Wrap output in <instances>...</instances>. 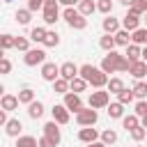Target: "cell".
<instances>
[{"label":"cell","instance_id":"ba28073f","mask_svg":"<svg viewBox=\"0 0 147 147\" xmlns=\"http://www.w3.org/2000/svg\"><path fill=\"white\" fill-rule=\"evenodd\" d=\"M41 78L48 80V83L57 80V78H60V67H57L55 62H44V64H41Z\"/></svg>","mask_w":147,"mask_h":147},{"label":"cell","instance_id":"7402d4cb","mask_svg":"<svg viewBox=\"0 0 147 147\" xmlns=\"http://www.w3.org/2000/svg\"><path fill=\"white\" fill-rule=\"evenodd\" d=\"M131 44H138V46H147V28H138L131 32Z\"/></svg>","mask_w":147,"mask_h":147},{"label":"cell","instance_id":"f1b7e54d","mask_svg":"<svg viewBox=\"0 0 147 147\" xmlns=\"http://www.w3.org/2000/svg\"><path fill=\"white\" fill-rule=\"evenodd\" d=\"M57 44H60V34H57L55 30H48L46 37H44V46H46V48H55Z\"/></svg>","mask_w":147,"mask_h":147},{"label":"cell","instance_id":"d6a6232c","mask_svg":"<svg viewBox=\"0 0 147 147\" xmlns=\"http://www.w3.org/2000/svg\"><path fill=\"white\" fill-rule=\"evenodd\" d=\"M16 147H39L34 136H18L16 138Z\"/></svg>","mask_w":147,"mask_h":147},{"label":"cell","instance_id":"cb8c5ba5","mask_svg":"<svg viewBox=\"0 0 147 147\" xmlns=\"http://www.w3.org/2000/svg\"><path fill=\"white\" fill-rule=\"evenodd\" d=\"M28 115L32 117V119H39L41 115H44V103L41 101H32V103H28Z\"/></svg>","mask_w":147,"mask_h":147},{"label":"cell","instance_id":"d590c367","mask_svg":"<svg viewBox=\"0 0 147 147\" xmlns=\"http://www.w3.org/2000/svg\"><path fill=\"white\" fill-rule=\"evenodd\" d=\"M133 99H136V94H133V90H122L119 94H117V101L119 103H124V106H129V103H133Z\"/></svg>","mask_w":147,"mask_h":147},{"label":"cell","instance_id":"44dd1931","mask_svg":"<svg viewBox=\"0 0 147 147\" xmlns=\"http://www.w3.org/2000/svg\"><path fill=\"white\" fill-rule=\"evenodd\" d=\"M126 60H129V62L142 60V48H140L138 44H129V46H126Z\"/></svg>","mask_w":147,"mask_h":147},{"label":"cell","instance_id":"91938a15","mask_svg":"<svg viewBox=\"0 0 147 147\" xmlns=\"http://www.w3.org/2000/svg\"><path fill=\"white\" fill-rule=\"evenodd\" d=\"M138 147H142V145H138Z\"/></svg>","mask_w":147,"mask_h":147},{"label":"cell","instance_id":"11a10c76","mask_svg":"<svg viewBox=\"0 0 147 147\" xmlns=\"http://www.w3.org/2000/svg\"><path fill=\"white\" fill-rule=\"evenodd\" d=\"M2 57H5V51H2V48H0V60H2Z\"/></svg>","mask_w":147,"mask_h":147},{"label":"cell","instance_id":"ee69618b","mask_svg":"<svg viewBox=\"0 0 147 147\" xmlns=\"http://www.w3.org/2000/svg\"><path fill=\"white\" fill-rule=\"evenodd\" d=\"M28 9L34 14V11H41L44 9V0H28Z\"/></svg>","mask_w":147,"mask_h":147},{"label":"cell","instance_id":"8992f818","mask_svg":"<svg viewBox=\"0 0 147 147\" xmlns=\"http://www.w3.org/2000/svg\"><path fill=\"white\" fill-rule=\"evenodd\" d=\"M23 62H25L28 67L44 64V62H46V51H44V48H30V51H25V55H23Z\"/></svg>","mask_w":147,"mask_h":147},{"label":"cell","instance_id":"ffe728a7","mask_svg":"<svg viewBox=\"0 0 147 147\" xmlns=\"http://www.w3.org/2000/svg\"><path fill=\"white\" fill-rule=\"evenodd\" d=\"M87 80L85 78H80V76H76V78H71L69 80V92H76V94H80V92H85L87 90Z\"/></svg>","mask_w":147,"mask_h":147},{"label":"cell","instance_id":"603a6c76","mask_svg":"<svg viewBox=\"0 0 147 147\" xmlns=\"http://www.w3.org/2000/svg\"><path fill=\"white\" fill-rule=\"evenodd\" d=\"M113 37H115V44H117V46H129V44H131V32L124 30V28H119Z\"/></svg>","mask_w":147,"mask_h":147},{"label":"cell","instance_id":"74e56055","mask_svg":"<svg viewBox=\"0 0 147 147\" xmlns=\"http://www.w3.org/2000/svg\"><path fill=\"white\" fill-rule=\"evenodd\" d=\"M99 138H101V142H103V145H113V142H117V131L106 129V131H103Z\"/></svg>","mask_w":147,"mask_h":147},{"label":"cell","instance_id":"f6af8a7d","mask_svg":"<svg viewBox=\"0 0 147 147\" xmlns=\"http://www.w3.org/2000/svg\"><path fill=\"white\" fill-rule=\"evenodd\" d=\"M9 71H11V62H9L7 57H2V60H0V76L9 74Z\"/></svg>","mask_w":147,"mask_h":147},{"label":"cell","instance_id":"681fc988","mask_svg":"<svg viewBox=\"0 0 147 147\" xmlns=\"http://www.w3.org/2000/svg\"><path fill=\"white\" fill-rule=\"evenodd\" d=\"M87 147H108V145H103V142H101V140H94V142H90V145H87Z\"/></svg>","mask_w":147,"mask_h":147},{"label":"cell","instance_id":"8d00e7d4","mask_svg":"<svg viewBox=\"0 0 147 147\" xmlns=\"http://www.w3.org/2000/svg\"><path fill=\"white\" fill-rule=\"evenodd\" d=\"M129 11H133V14H138V16H145V14H147V0H136V2L129 7Z\"/></svg>","mask_w":147,"mask_h":147},{"label":"cell","instance_id":"816d5d0a","mask_svg":"<svg viewBox=\"0 0 147 147\" xmlns=\"http://www.w3.org/2000/svg\"><path fill=\"white\" fill-rule=\"evenodd\" d=\"M46 5H57V0H44V7Z\"/></svg>","mask_w":147,"mask_h":147},{"label":"cell","instance_id":"9c48e42d","mask_svg":"<svg viewBox=\"0 0 147 147\" xmlns=\"http://www.w3.org/2000/svg\"><path fill=\"white\" fill-rule=\"evenodd\" d=\"M44 136H46V138H51L55 145H60V140H62V133H60V124H57L55 119L46 122V124H44Z\"/></svg>","mask_w":147,"mask_h":147},{"label":"cell","instance_id":"c3c4849f","mask_svg":"<svg viewBox=\"0 0 147 147\" xmlns=\"http://www.w3.org/2000/svg\"><path fill=\"white\" fill-rule=\"evenodd\" d=\"M5 124H7V110L0 108V126H5Z\"/></svg>","mask_w":147,"mask_h":147},{"label":"cell","instance_id":"7bdbcfd3","mask_svg":"<svg viewBox=\"0 0 147 147\" xmlns=\"http://www.w3.org/2000/svg\"><path fill=\"white\" fill-rule=\"evenodd\" d=\"M138 117H145L147 115V101L145 99H138V103H136V110H133Z\"/></svg>","mask_w":147,"mask_h":147},{"label":"cell","instance_id":"d4e9b609","mask_svg":"<svg viewBox=\"0 0 147 147\" xmlns=\"http://www.w3.org/2000/svg\"><path fill=\"white\" fill-rule=\"evenodd\" d=\"M78 11H80L83 16H90V14L96 11V2H94V0H80V2H78Z\"/></svg>","mask_w":147,"mask_h":147},{"label":"cell","instance_id":"f907efd6","mask_svg":"<svg viewBox=\"0 0 147 147\" xmlns=\"http://www.w3.org/2000/svg\"><path fill=\"white\" fill-rule=\"evenodd\" d=\"M119 2H122V5H124V7H131V5H133V2H136V0H119Z\"/></svg>","mask_w":147,"mask_h":147},{"label":"cell","instance_id":"8fae6325","mask_svg":"<svg viewBox=\"0 0 147 147\" xmlns=\"http://www.w3.org/2000/svg\"><path fill=\"white\" fill-rule=\"evenodd\" d=\"M64 106H67L69 113H78V110L83 108V99H80V94H76V92H67V94H64Z\"/></svg>","mask_w":147,"mask_h":147},{"label":"cell","instance_id":"f35d334b","mask_svg":"<svg viewBox=\"0 0 147 147\" xmlns=\"http://www.w3.org/2000/svg\"><path fill=\"white\" fill-rule=\"evenodd\" d=\"M14 48L16 51H30V37H16V41H14Z\"/></svg>","mask_w":147,"mask_h":147},{"label":"cell","instance_id":"b9f144b4","mask_svg":"<svg viewBox=\"0 0 147 147\" xmlns=\"http://www.w3.org/2000/svg\"><path fill=\"white\" fill-rule=\"evenodd\" d=\"M14 41H16V37H11V34H0V48H2V51L14 48Z\"/></svg>","mask_w":147,"mask_h":147},{"label":"cell","instance_id":"bcb514c9","mask_svg":"<svg viewBox=\"0 0 147 147\" xmlns=\"http://www.w3.org/2000/svg\"><path fill=\"white\" fill-rule=\"evenodd\" d=\"M37 142H39V147H55V142H53L51 138H46V136H41Z\"/></svg>","mask_w":147,"mask_h":147},{"label":"cell","instance_id":"7dc6e473","mask_svg":"<svg viewBox=\"0 0 147 147\" xmlns=\"http://www.w3.org/2000/svg\"><path fill=\"white\" fill-rule=\"evenodd\" d=\"M60 5H64V7H74V5H78L80 0H57Z\"/></svg>","mask_w":147,"mask_h":147},{"label":"cell","instance_id":"4dcf8cb0","mask_svg":"<svg viewBox=\"0 0 147 147\" xmlns=\"http://www.w3.org/2000/svg\"><path fill=\"white\" fill-rule=\"evenodd\" d=\"M53 92H55V94H67V92H69V80L62 78V76H60L57 80H53Z\"/></svg>","mask_w":147,"mask_h":147},{"label":"cell","instance_id":"ab89813d","mask_svg":"<svg viewBox=\"0 0 147 147\" xmlns=\"http://www.w3.org/2000/svg\"><path fill=\"white\" fill-rule=\"evenodd\" d=\"M129 133H131V138H133L136 142H140V140H142V138L147 136V129H145L142 124H138V126H136V129H131Z\"/></svg>","mask_w":147,"mask_h":147},{"label":"cell","instance_id":"5b68a950","mask_svg":"<svg viewBox=\"0 0 147 147\" xmlns=\"http://www.w3.org/2000/svg\"><path fill=\"white\" fill-rule=\"evenodd\" d=\"M96 119H99V113H96L94 108H85V106H83V108L76 113V122H78V126H94Z\"/></svg>","mask_w":147,"mask_h":147},{"label":"cell","instance_id":"9f6ffc18","mask_svg":"<svg viewBox=\"0 0 147 147\" xmlns=\"http://www.w3.org/2000/svg\"><path fill=\"white\" fill-rule=\"evenodd\" d=\"M2 94H5V87H2V85H0V96H2Z\"/></svg>","mask_w":147,"mask_h":147},{"label":"cell","instance_id":"7c38bea8","mask_svg":"<svg viewBox=\"0 0 147 147\" xmlns=\"http://www.w3.org/2000/svg\"><path fill=\"white\" fill-rule=\"evenodd\" d=\"M140 21H142V18H140L138 14L126 11V16L122 18V28H124V30H129V32H133V30H138V28H140Z\"/></svg>","mask_w":147,"mask_h":147},{"label":"cell","instance_id":"f546056e","mask_svg":"<svg viewBox=\"0 0 147 147\" xmlns=\"http://www.w3.org/2000/svg\"><path fill=\"white\" fill-rule=\"evenodd\" d=\"M99 46H101V48H103L106 53H108V51H115V48H117V44H115V37H113V34H103V37L99 39Z\"/></svg>","mask_w":147,"mask_h":147},{"label":"cell","instance_id":"3957f363","mask_svg":"<svg viewBox=\"0 0 147 147\" xmlns=\"http://www.w3.org/2000/svg\"><path fill=\"white\" fill-rule=\"evenodd\" d=\"M62 18H64L67 25L74 28V30H85V28H87V16H83V14H80L78 9H74V7H64Z\"/></svg>","mask_w":147,"mask_h":147},{"label":"cell","instance_id":"6f0895ef","mask_svg":"<svg viewBox=\"0 0 147 147\" xmlns=\"http://www.w3.org/2000/svg\"><path fill=\"white\" fill-rule=\"evenodd\" d=\"M2 2H14V0H2Z\"/></svg>","mask_w":147,"mask_h":147},{"label":"cell","instance_id":"60d3db41","mask_svg":"<svg viewBox=\"0 0 147 147\" xmlns=\"http://www.w3.org/2000/svg\"><path fill=\"white\" fill-rule=\"evenodd\" d=\"M96 11H101V14H113V0H99L96 2Z\"/></svg>","mask_w":147,"mask_h":147},{"label":"cell","instance_id":"e0dca14e","mask_svg":"<svg viewBox=\"0 0 147 147\" xmlns=\"http://www.w3.org/2000/svg\"><path fill=\"white\" fill-rule=\"evenodd\" d=\"M78 69H80V67H76L74 62H64V64H60V76L67 78V80H71V78L78 76Z\"/></svg>","mask_w":147,"mask_h":147},{"label":"cell","instance_id":"277c9868","mask_svg":"<svg viewBox=\"0 0 147 147\" xmlns=\"http://www.w3.org/2000/svg\"><path fill=\"white\" fill-rule=\"evenodd\" d=\"M87 103H90V108H94V110H99V108H106L108 103H110V92L108 90H94V92H90V99H87Z\"/></svg>","mask_w":147,"mask_h":147},{"label":"cell","instance_id":"52a82bcc","mask_svg":"<svg viewBox=\"0 0 147 147\" xmlns=\"http://www.w3.org/2000/svg\"><path fill=\"white\" fill-rule=\"evenodd\" d=\"M51 115H53V119H55L57 124H69V119H71V113L67 110L64 103H55V106L51 108Z\"/></svg>","mask_w":147,"mask_h":147},{"label":"cell","instance_id":"6da1fadb","mask_svg":"<svg viewBox=\"0 0 147 147\" xmlns=\"http://www.w3.org/2000/svg\"><path fill=\"white\" fill-rule=\"evenodd\" d=\"M103 74H117V71H129L131 69V62L126 60V55L117 53V51H108L101 60V67H99Z\"/></svg>","mask_w":147,"mask_h":147},{"label":"cell","instance_id":"83f0119b","mask_svg":"<svg viewBox=\"0 0 147 147\" xmlns=\"http://www.w3.org/2000/svg\"><path fill=\"white\" fill-rule=\"evenodd\" d=\"M106 90H108L110 94H119V92L124 90V80H122V78H108Z\"/></svg>","mask_w":147,"mask_h":147},{"label":"cell","instance_id":"836d02e7","mask_svg":"<svg viewBox=\"0 0 147 147\" xmlns=\"http://www.w3.org/2000/svg\"><path fill=\"white\" fill-rule=\"evenodd\" d=\"M122 124H124L126 131H131V129H136V126L140 124V117H138L136 113H133V115H124V117H122Z\"/></svg>","mask_w":147,"mask_h":147},{"label":"cell","instance_id":"9a60e30c","mask_svg":"<svg viewBox=\"0 0 147 147\" xmlns=\"http://www.w3.org/2000/svg\"><path fill=\"white\" fill-rule=\"evenodd\" d=\"M21 131H23V124H21V119H7V124H5V133L9 136V138H18L21 136Z\"/></svg>","mask_w":147,"mask_h":147},{"label":"cell","instance_id":"94428289","mask_svg":"<svg viewBox=\"0 0 147 147\" xmlns=\"http://www.w3.org/2000/svg\"><path fill=\"white\" fill-rule=\"evenodd\" d=\"M145 147H147V145H145Z\"/></svg>","mask_w":147,"mask_h":147},{"label":"cell","instance_id":"db71d44e","mask_svg":"<svg viewBox=\"0 0 147 147\" xmlns=\"http://www.w3.org/2000/svg\"><path fill=\"white\" fill-rule=\"evenodd\" d=\"M142 60H145V62H147V46H145V48H142Z\"/></svg>","mask_w":147,"mask_h":147},{"label":"cell","instance_id":"ac0fdd59","mask_svg":"<svg viewBox=\"0 0 147 147\" xmlns=\"http://www.w3.org/2000/svg\"><path fill=\"white\" fill-rule=\"evenodd\" d=\"M0 108L2 110H16L18 108V96H14V94H2L0 96Z\"/></svg>","mask_w":147,"mask_h":147},{"label":"cell","instance_id":"4316f807","mask_svg":"<svg viewBox=\"0 0 147 147\" xmlns=\"http://www.w3.org/2000/svg\"><path fill=\"white\" fill-rule=\"evenodd\" d=\"M46 28H41V25H37V28H32L30 30V41H34V44H44V37H46Z\"/></svg>","mask_w":147,"mask_h":147},{"label":"cell","instance_id":"30bf717a","mask_svg":"<svg viewBox=\"0 0 147 147\" xmlns=\"http://www.w3.org/2000/svg\"><path fill=\"white\" fill-rule=\"evenodd\" d=\"M41 16H44V23H46V25H55V23L60 21V9H57V5H46V7L41 9Z\"/></svg>","mask_w":147,"mask_h":147},{"label":"cell","instance_id":"2e32d148","mask_svg":"<svg viewBox=\"0 0 147 147\" xmlns=\"http://www.w3.org/2000/svg\"><path fill=\"white\" fill-rule=\"evenodd\" d=\"M101 25H103V32H106V34H115V32L122 28V23H119L115 16H110V14L103 18V23H101Z\"/></svg>","mask_w":147,"mask_h":147},{"label":"cell","instance_id":"484cf974","mask_svg":"<svg viewBox=\"0 0 147 147\" xmlns=\"http://www.w3.org/2000/svg\"><path fill=\"white\" fill-rule=\"evenodd\" d=\"M14 18H16V23H18V25H28V23H30V18H32V11H30L28 7H25V9H16Z\"/></svg>","mask_w":147,"mask_h":147},{"label":"cell","instance_id":"d6986e66","mask_svg":"<svg viewBox=\"0 0 147 147\" xmlns=\"http://www.w3.org/2000/svg\"><path fill=\"white\" fill-rule=\"evenodd\" d=\"M106 108H108V117H110V119H122V117H124V103L113 101V103H108Z\"/></svg>","mask_w":147,"mask_h":147},{"label":"cell","instance_id":"5bb4252c","mask_svg":"<svg viewBox=\"0 0 147 147\" xmlns=\"http://www.w3.org/2000/svg\"><path fill=\"white\" fill-rule=\"evenodd\" d=\"M129 74H131L136 80H142V78L147 76V62H145V60L131 62V69H129Z\"/></svg>","mask_w":147,"mask_h":147},{"label":"cell","instance_id":"f5cc1de1","mask_svg":"<svg viewBox=\"0 0 147 147\" xmlns=\"http://www.w3.org/2000/svg\"><path fill=\"white\" fill-rule=\"evenodd\" d=\"M140 124H142V126L147 129V115H145V117H140Z\"/></svg>","mask_w":147,"mask_h":147},{"label":"cell","instance_id":"4fadbf2b","mask_svg":"<svg viewBox=\"0 0 147 147\" xmlns=\"http://www.w3.org/2000/svg\"><path fill=\"white\" fill-rule=\"evenodd\" d=\"M99 131L96 129H92V126H83L80 131H78V140L80 142H85V145H90V142H94V140H99Z\"/></svg>","mask_w":147,"mask_h":147},{"label":"cell","instance_id":"680465c9","mask_svg":"<svg viewBox=\"0 0 147 147\" xmlns=\"http://www.w3.org/2000/svg\"><path fill=\"white\" fill-rule=\"evenodd\" d=\"M145 23H147V14H145Z\"/></svg>","mask_w":147,"mask_h":147},{"label":"cell","instance_id":"7a4b0ae2","mask_svg":"<svg viewBox=\"0 0 147 147\" xmlns=\"http://www.w3.org/2000/svg\"><path fill=\"white\" fill-rule=\"evenodd\" d=\"M78 76L85 78L94 90H101V87L108 85V74H103L99 67H92V64H83V67L78 69Z\"/></svg>","mask_w":147,"mask_h":147},{"label":"cell","instance_id":"e575fe53","mask_svg":"<svg viewBox=\"0 0 147 147\" xmlns=\"http://www.w3.org/2000/svg\"><path fill=\"white\" fill-rule=\"evenodd\" d=\"M16 96H18V103H25V106L34 101V92H32L30 87H25V90H21V92H18Z\"/></svg>","mask_w":147,"mask_h":147},{"label":"cell","instance_id":"1f68e13d","mask_svg":"<svg viewBox=\"0 0 147 147\" xmlns=\"http://www.w3.org/2000/svg\"><path fill=\"white\" fill-rule=\"evenodd\" d=\"M131 90H133L136 99H147V83H145V80H136Z\"/></svg>","mask_w":147,"mask_h":147}]
</instances>
